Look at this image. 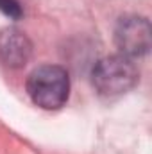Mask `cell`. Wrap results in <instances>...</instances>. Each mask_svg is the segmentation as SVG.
Segmentation results:
<instances>
[{
  "instance_id": "obj_3",
  "label": "cell",
  "mask_w": 152,
  "mask_h": 154,
  "mask_svg": "<svg viewBox=\"0 0 152 154\" xmlns=\"http://www.w3.org/2000/svg\"><path fill=\"white\" fill-rule=\"evenodd\" d=\"M150 22L143 16H125L118 22L114 31V43L122 56L141 57L150 50Z\"/></svg>"
},
{
  "instance_id": "obj_4",
  "label": "cell",
  "mask_w": 152,
  "mask_h": 154,
  "mask_svg": "<svg viewBox=\"0 0 152 154\" xmlns=\"http://www.w3.org/2000/svg\"><path fill=\"white\" fill-rule=\"evenodd\" d=\"M32 56V43L22 31L9 27L0 32V59L9 68H22Z\"/></svg>"
},
{
  "instance_id": "obj_1",
  "label": "cell",
  "mask_w": 152,
  "mask_h": 154,
  "mask_svg": "<svg viewBox=\"0 0 152 154\" xmlns=\"http://www.w3.org/2000/svg\"><path fill=\"white\" fill-rule=\"evenodd\" d=\"M27 93L32 102L43 109H57L65 106L70 95L68 72L57 65L38 66L27 79Z\"/></svg>"
},
{
  "instance_id": "obj_5",
  "label": "cell",
  "mask_w": 152,
  "mask_h": 154,
  "mask_svg": "<svg viewBox=\"0 0 152 154\" xmlns=\"http://www.w3.org/2000/svg\"><path fill=\"white\" fill-rule=\"evenodd\" d=\"M0 11L13 20H18L22 16V5L18 4V0H0Z\"/></svg>"
},
{
  "instance_id": "obj_2",
  "label": "cell",
  "mask_w": 152,
  "mask_h": 154,
  "mask_svg": "<svg viewBox=\"0 0 152 154\" xmlns=\"http://www.w3.org/2000/svg\"><path fill=\"white\" fill-rule=\"evenodd\" d=\"M93 86L102 97H118L132 90L140 79V72L131 57L122 54L100 59L93 68Z\"/></svg>"
}]
</instances>
